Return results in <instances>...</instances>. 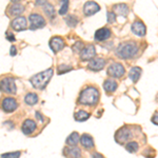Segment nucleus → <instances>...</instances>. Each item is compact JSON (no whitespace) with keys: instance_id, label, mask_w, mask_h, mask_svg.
Masks as SVG:
<instances>
[{"instance_id":"1","label":"nucleus","mask_w":158,"mask_h":158,"mask_svg":"<svg viewBox=\"0 0 158 158\" xmlns=\"http://www.w3.org/2000/svg\"><path fill=\"white\" fill-rule=\"evenodd\" d=\"M99 91L95 86H88L85 90L81 91L80 95L78 98V102L83 106H94L98 103L99 101Z\"/></svg>"},{"instance_id":"2","label":"nucleus","mask_w":158,"mask_h":158,"mask_svg":"<svg viewBox=\"0 0 158 158\" xmlns=\"http://www.w3.org/2000/svg\"><path fill=\"white\" fill-rule=\"evenodd\" d=\"M139 47L136 42L129 41V42H122L118 45L116 50V55L121 59H130L134 57L138 53Z\"/></svg>"},{"instance_id":"3","label":"nucleus","mask_w":158,"mask_h":158,"mask_svg":"<svg viewBox=\"0 0 158 158\" xmlns=\"http://www.w3.org/2000/svg\"><path fill=\"white\" fill-rule=\"evenodd\" d=\"M53 69H48L47 71L41 73H38L36 75H34L32 78L30 79V82L32 83V85L34 86L35 89H38V90H43L45 86L48 85V83L50 82L51 78L53 76Z\"/></svg>"},{"instance_id":"4","label":"nucleus","mask_w":158,"mask_h":158,"mask_svg":"<svg viewBox=\"0 0 158 158\" xmlns=\"http://www.w3.org/2000/svg\"><path fill=\"white\" fill-rule=\"evenodd\" d=\"M133 137V133L128 127H122L115 133V141L119 144H126Z\"/></svg>"},{"instance_id":"5","label":"nucleus","mask_w":158,"mask_h":158,"mask_svg":"<svg viewBox=\"0 0 158 158\" xmlns=\"http://www.w3.org/2000/svg\"><path fill=\"white\" fill-rule=\"evenodd\" d=\"M0 90L6 94H15L17 91L15 79L13 77H4L0 80Z\"/></svg>"},{"instance_id":"6","label":"nucleus","mask_w":158,"mask_h":158,"mask_svg":"<svg viewBox=\"0 0 158 158\" xmlns=\"http://www.w3.org/2000/svg\"><path fill=\"white\" fill-rule=\"evenodd\" d=\"M108 75L113 78H120L124 75V68L121 63L114 62L108 68Z\"/></svg>"},{"instance_id":"7","label":"nucleus","mask_w":158,"mask_h":158,"mask_svg":"<svg viewBox=\"0 0 158 158\" xmlns=\"http://www.w3.org/2000/svg\"><path fill=\"white\" fill-rule=\"evenodd\" d=\"M30 22H31V29L32 30H36V29H41V27H45L47 22H45V19L43 18L41 15L39 14H31L30 17Z\"/></svg>"},{"instance_id":"8","label":"nucleus","mask_w":158,"mask_h":158,"mask_svg":"<svg viewBox=\"0 0 158 158\" xmlns=\"http://www.w3.org/2000/svg\"><path fill=\"white\" fill-rule=\"evenodd\" d=\"M1 108L6 113H13L18 108V103H17V100L15 98L6 97L1 102Z\"/></svg>"},{"instance_id":"9","label":"nucleus","mask_w":158,"mask_h":158,"mask_svg":"<svg viewBox=\"0 0 158 158\" xmlns=\"http://www.w3.org/2000/svg\"><path fill=\"white\" fill-rule=\"evenodd\" d=\"M96 56V50L93 44H88L83 48V50L80 53V59L82 61L92 60Z\"/></svg>"},{"instance_id":"10","label":"nucleus","mask_w":158,"mask_h":158,"mask_svg":"<svg viewBox=\"0 0 158 158\" xmlns=\"http://www.w3.org/2000/svg\"><path fill=\"white\" fill-rule=\"evenodd\" d=\"M27 18L23 16H19V17H16L12 20L11 22V27L13 30L15 31H23L27 29Z\"/></svg>"},{"instance_id":"11","label":"nucleus","mask_w":158,"mask_h":158,"mask_svg":"<svg viewBox=\"0 0 158 158\" xmlns=\"http://www.w3.org/2000/svg\"><path fill=\"white\" fill-rule=\"evenodd\" d=\"M64 45H65L64 40H63V38H61L59 36H55L50 40V48L54 53H58L59 51H61L64 48Z\"/></svg>"},{"instance_id":"12","label":"nucleus","mask_w":158,"mask_h":158,"mask_svg":"<svg viewBox=\"0 0 158 158\" xmlns=\"http://www.w3.org/2000/svg\"><path fill=\"white\" fill-rule=\"evenodd\" d=\"M131 30H132V32L138 37H143L147 32L146 25H144V23L142 21H140V20H136V21L133 22V24H132V27H131Z\"/></svg>"},{"instance_id":"13","label":"nucleus","mask_w":158,"mask_h":158,"mask_svg":"<svg viewBox=\"0 0 158 158\" xmlns=\"http://www.w3.org/2000/svg\"><path fill=\"white\" fill-rule=\"evenodd\" d=\"M99 10H100V6H99L98 3L94 1H88L83 6V14L85 16H92L95 13H97Z\"/></svg>"},{"instance_id":"14","label":"nucleus","mask_w":158,"mask_h":158,"mask_svg":"<svg viewBox=\"0 0 158 158\" xmlns=\"http://www.w3.org/2000/svg\"><path fill=\"white\" fill-rule=\"evenodd\" d=\"M106 67V60L103 58H95V59H92L88 64V68L90 69L91 71H94V72H97V71H100Z\"/></svg>"},{"instance_id":"15","label":"nucleus","mask_w":158,"mask_h":158,"mask_svg":"<svg viewBox=\"0 0 158 158\" xmlns=\"http://www.w3.org/2000/svg\"><path fill=\"white\" fill-rule=\"evenodd\" d=\"M37 128V124L33 119H27L23 121L21 127V130L23 132V134L25 135H31L32 133H34V131Z\"/></svg>"},{"instance_id":"16","label":"nucleus","mask_w":158,"mask_h":158,"mask_svg":"<svg viewBox=\"0 0 158 158\" xmlns=\"http://www.w3.org/2000/svg\"><path fill=\"white\" fill-rule=\"evenodd\" d=\"M111 30L108 27H102V29H99L95 32V39L97 41H104L111 37Z\"/></svg>"},{"instance_id":"17","label":"nucleus","mask_w":158,"mask_h":158,"mask_svg":"<svg viewBox=\"0 0 158 158\" xmlns=\"http://www.w3.org/2000/svg\"><path fill=\"white\" fill-rule=\"evenodd\" d=\"M64 155L68 158H80L81 157V150L77 147H68L63 150Z\"/></svg>"},{"instance_id":"18","label":"nucleus","mask_w":158,"mask_h":158,"mask_svg":"<svg viewBox=\"0 0 158 158\" xmlns=\"http://www.w3.org/2000/svg\"><path fill=\"white\" fill-rule=\"evenodd\" d=\"M79 141L81 142V144H82V147L85 148V149H92V148H94V146H95V144H94L93 137L89 134H83L82 136L80 137Z\"/></svg>"},{"instance_id":"19","label":"nucleus","mask_w":158,"mask_h":158,"mask_svg":"<svg viewBox=\"0 0 158 158\" xmlns=\"http://www.w3.org/2000/svg\"><path fill=\"white\" fill-rule=\"evenodd\" d=\"M23 11H24V6L20 3H17V2H14V3L9 7V13L12 16H18V15L22 14Z\"/></svg>"},{"instance_id":"20","label":"nucleus","mask_w":158,"mask_h":158,"mask_svg":"<svg viewBox=\"0 0 158 158\" xmlns=\"http://www.w3.org/2000/svg\"><path fill=\"white\" fill-rule=\"evenodd\" d=\"M117 82L113 79H106L103 82V89L106 93H113V92L116 91L117 89Z\"/></svg>"},{"instance_id":"21","label":"nucleus","mask_w":158,"mask_h":158,"mask_svg":"<svg viewBox=\"0 0 158 158\" xmlns=\"http://www.w3.org/2000/svg\"><path fill=\"white\" fill-rule=\"evenodd\" d=\"M113 10L115 11L116 14L121 15V16H127L129 14V6L124 3H119V4H115L113 6Z\"/></svg>"},{"instance_id":"22","label":"nucleus","mask_w":158,"mask_h":158,"mask_svg":"<svg viewBox=\"0 0 158 158\" xmlns=\"http://www.w3.org/2000/svg\"><path fill=\"white\" fill-rule=\"evenodd\" d=\"M79 140H80L79 134L77 132H73V133L67 138V140H65V143H67L69 147H76Z\"/></svg>"},{"instance_id":"23","label":"nucleus","mask_w":158,"mask_h":158,"mask_svg":"<svg viewBox=\"0 0 158 158\" xmlns=\"http://www.w3.org/2000/svg\"><path fill=\"white\" fill-rule=\"evenodd\" d=\"M140 75H141V69L139 67H134L131 69L129 73V77L133 82H137L140 78Z\"/></svg>"},{"instance_id":"24","label":"nucleus","mask_w":158,"mask_h":158,"mask_svg":"<svg viewBox=\"0 0 158 158\" xmlns=\"http://www.w3.org/2000/svg\"><path fill=\"white\" fill-rule=\"evenodd\" d=\"M90 113H88V112H85V110H79L75 113V115H74V118H75L76 121H79V122H82V121H85L88 120L89 118H90Z\"/></svg>"},{"instance_id":"25","label":"nucleus","mask_w":158,"mask_h":158,"mask_svg":"<svg viewBox=\"0 0 158 158\" xmlns=\"http://www.w3.org/2000/svg\"><path fill=\"white\" fill-rule=\"evenodd\" d=\"M43 12L45 13V15H47L49 18L53 19L55 16V9L54 6H52L51 3L49 2H45L44 4H43Z\"/></svg>"},{"instance_id":"26","label":"nucleus","mask_w":158,"mask_h":158,"mask_svg":"<svg viewBox=\"0 0 158 158\" xmlns=\"http://www.w3.org/2000/svg\"><path fill=\"white\" fill-rule=\"evenodd\" d=\"M24 102L27 106H34L38 102V96L35 93H29L27 96L24 97Z\"/></svg>"},{"instance_id":"27","label":"nucleus","mask_w":158,"mask_h":158,"mask_svg":"<svg viewBox=\"0 0 158 158\" xmlns=\"http://www.w3.org/2000/svg\"><path fill=\"white\" fill-rule=\"evenodd\" d=\"M64 21L65 23L68 24V27H75L76 25L78 24V18L76 16H74V15H69V16H67L64 18Z\"/></svg>"},{"instance_id":"28","label":"nucleus","mask_w":158,"mask_h":158,"mask_svg":"<svg viewBox=\"0 0 158 158\" xmlns=\"http://www.w3.org/2000/svg\"><path fill=\"white\" fill-rule=\"evenodd\" d=\"M126 150L129 153H136L139 150V144L137 141H130L127 142L126 144Z\"/></svg>"},{"instance_id":"29","label":"nucleus","mask_w":158,"mask_h":158,"mask_svg":"<svg viewBox=\"0 0 158 158\" xmlns=\"http://www.w3.org/2000/svg\"><path fill=\"white\" fill-rule=\"evenodd\" d=\"M83 48H85V43L82 41H77L73 44L72 50L74 53H81V51L83 50Z\"/></svg>"},{"instance_id":"30","label":"nucleus","mask_w":158,"mask_h":158,"mask_svg":"<svg viewBox=\"0 0 158 158\" xmlns=\"http://www.w3.org/2000/svg\"><path fill=\"white\" fill-rule=\"evenodd\" d=\"M72 67L71 65H68V64H59L58 65V68H57V71H58V74H64V73H67L69 72V71H71L72 70Z\"/></svg>"},{"instance_id":"31","label":"nucleus","mask_w":158,"mask_h":158,"mask_svg":"<svg viewBox=\"0 0 158 158\" xmlns=\"http://www.w3.org/2000/svg\"><path fill=\"white\" fill-rule=\"evenodd\" d=\"M21 155V152L17 151V152H11V153H4L1 155V158H19Z\"/></svg>"},{"instance_id":"32","label":"nucleus","mask_w":158,"mask_h":158,"mask_svg":"<svg viewBox=\"0 0 158 158\" xmlns=\"http://www.w3.org/2000/svg\"><path fill=\"white\" fill-rule=\"evenodd\" d=\"M68 9H69V1H67V0H62V1H61V7L59 9V14L64 15L65 13L68 12Z\"/></svg>"},{"instance_id":"33","label":"nucleus","mask_w":158,"mask_h":158,"mask_svg":"<svg viewBox=\"0 0 158 158\" xmlns=\"http://www.w3.org/2000/svg\"><path fill=\"white\" fill-rule=\"evenodd\" d=\"M106 17H108L109 23H114L116 21V14L114 12H108L106 13Z\"/></svg>"},{"instance_id":"34","label":"nucleus","mask_w":158,"mask_h":158,"mask_svg":"<svg viewBox=\"0 0 158 158\" xmlns=\"http://www.w3.org/2000/svg\"><path fill=\"white\" fill-rule=\"evenodd\" d=\"M152 122L158 126V112H156V113H155L154 115H153V117H152Z\"/></svg>"},{"instance_id":"35","label":"nucleus","mask_w":158,"mask_h":158,"mask_svg":"<svg viewBox=\"0 0 158 158\" xmlns=\"http://www.w3.org/2000/svg\"><path fill=\"white\" fill-rule=\"evenodd\" d=\"M91 158H104V157L101 154H99L98 152H94L91 154Z\"/></svg>"},{"instance_id":"36","label":"nucleus","mask_w":158,"mask_h":158,"mask_svg":"<svg viewBox=\"0 0 158 158\" xmlns=\"http://www.w3.org/2000/svg\"><path fill=\"white\" fill-rule=\"evenodd\" d=\"M10 54H11V56H15L17 54V50H16V47H11V52H10Z\"/></svg>"},{"instance_id":"37","label":"nucleus","mask_w":158,"mask_h":158,"mask_svg":"<svg viewBox=\"0 0 158 158\" xmlns=\"http://www.w3.org/2000/svg\"><path fill=\"white\" fill-rule=\"evenodd\" d=\"M6 35H7L6 38L10 40V41H15V37H14V35H13L12 33H9V34H6Z\"/></svg>"},{"instance_id":"38","label":"nucleus","mask_w":158,"mask_h":158,"mask_svg":"<svg viewBox=\"0 0 158 158\" xmlns=\"http://www.w3.org/2000/svg\"><path fill=\"white\" fill-rule=\"evenodd\" d=\"M36 117L38 118V120H40V121H43V116L40 115V113L39 112H36Z\"/></svg>"}]
</instances>
